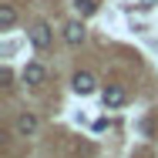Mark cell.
I'll return each mask as SVG.
<instances>
[{
  "instance_id": "4",
  "label": "cell",
  "mask_w": 158,
  "mask_h": 158,
  "mask_svg": "<svg viewBox=\"0 0 158 158\" xmlns=\"http://www.w3.org/2000/svg\"><path fill=\"white\" fill-rule=\"evenodd\" d=\"M71 84H74V91H77V94H91V91H94V77H91L88 71H77Z\"/></svg>"
},
{
  "instance_id": "7",
  "label": "cell",
  "mask_w": 158,
  "mask_h": 158,
  "mask_svg": "<svg viewBox=\"0 0 158 158\" xmlns=\"http://www.w3.org/2000/svg\"><path fill=\"white\" fill-rule=\"evenodd\" d=\"M14 20H17L14 7H10V3H0V27H3V31H10V27H14Z\"/></svg>"
},
{
  "instance_id": "8",
  "label": "cell",
  "mask_w": 158,
  "mask_h": 158,
  "mask_svg": "<svg viewBox=\"0 0 158 158\" xmlns=\"http://www.w3.org/2000/svg\"><path fill=\"white\" fill-rule=\"evenodd\" d=\"M74 10H77L81 17H91V14L98 10V3L94 0H74Z\"/></svg>"
},
{
  "instance_id": "3",
  "label": "cell",
  "mask_w": 158,
  "mask_h": 158,
  "mask_svg": "<svg viewBox=\"0 0 158 158\" xmlns=\"http://www.w3.org/2000/svg\"><path fill=\"white\" fill-rule=\"evenodd\" d=\"M64 40H67L71 47H77V44L84 40V24H77V20H71V24H64Z\"/></svg>"
},
{
  "instance_id": "5",
  "label": "cell",
  "mask_w": 158,
  "mask_h": 158,
  "mask_svg": "<svg viewBox=\"0 0 158 158\" xmlns=\"http://www.w3.org/2000/svg\"><path fill=\"white\" fill-rule=\"evenodd\" d=\"M34 131H37V114H31V111H24V114L17 118V135H24V138H31Z\"/></svg>"
},
{
  "instance_id": "1",
  "label": "cell",
  "mask_w": 158,
  "mask_h": 158,
  "mask_svg": "<svg viewBox=\"0 0 158 158\" xmlns=\"http://www.w3.org/2000/svg\"><path fill=\"white\" fill-rule=\"evenodd\" d=\"M104 108H121V104H125L128 101V94H125V88H118V84H108V88H104Z\"/></svg>"
},
{
  "instance_id": "6",
  "label": "cell",
  "mask_w": 158,
  "mask_h": 158,
  "mask_svg": "<svg viewBox=\"0 0 158 158\" xmlns=\"http://www.w3.org/2000/svg\"><path fill=\"white\" fill-rule=\"evenodd\" d=\"M20 77H24V84H44V77H47V71H44L40 64H27Z\"/></svg>"
},
{
  "instance_id": "2",
  "label": "cell",
  "mask_w": 158,
  "mask_h": 158,
  "mask_svg": "<svg viewBox=\"0 0 158 158\" xmlns=\"http://www.w3.org/2000/svg\"><path fill=\"white\" fill-rule=\"evenodd\" d=\"M31 44L40 47V51L51 47V27H47V24H34V27H31Z\"/></svg>"
}]
</instances>
